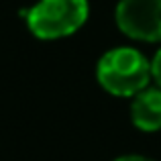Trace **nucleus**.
<instances>
[{
	"mask_svg": "<svg viewBox=\"0 0 161 161\" xmlns=\"http://www.w3.org/2000/svg\"><path fill=\"white\" fill-rule=\"evenodd\" d=\"M96 80L114 98H133L151 84V59L137 47H112L96 63Z\"/></svg>",
	"mask_w": 161,
	"mask_h": 161,
	"instance_id": "f257e3e1",
	"label": "nucleus"
},
{
	"mask_svg": "<svg viewBox=\"0 0 161 161\" xmlns=\"http://www.w3.org/2000/svg\"><path fill=\"white\" fill-rule=\"evenodd\" d=\"M90 14L88 0H39L25 10L27 29L41 41H55L78 33Z\"/></svg>",
	"mask_w": 161,
	"mask_h": 161,
	"instance_id": "f03ea898",
	"label": "nucleus"
},
{
	"mask_svg": "<svg viewBox=\"0 0 161 161\" xmlns=\"http://www.w3.org/2000/svg\"><path fill=\"white\" fill-rule=\"evenodd\" d=\"M114 23L133 41L161 43V0H118Z\"/></svg>",
	"mask_w": 161,
	"mask_h": 161,
	"instance_id": "7ed1b4c3",
	"label": "nucleus"
},
{
	"mask_svg": "<svg viewBox=\"0 0 161 161\" xmlns=\"http://www.w3.org/2000/svg\"><path fill=\"white\" fill-rule=\"evenodd\" d=\"M130 122L141 133L161 130V88L147 86L130 98Z\"/></svg>",
	"mask_w": 161,
	"mask_h": 161,
	"instance_id": "20e7f679",
	"label": "nucleus"
},
{
	"mask_svg": "<svg viewBox=\"0 0 161 161\" xmlns=\"http://www.w3.org/2000/svg\"><path fill=\"white\" fill-rule=\"evenodd\" d=\"M151 82L161 88V47L155 51L153 59H151Z\"/></svg>",
	"mask_w": 161,
	"mask_h": 161,
	"instance_id": "39448f33",
	"label": "nucleus"
},
{
	"mask_svg": "<svg viewBox=\"0 0 161 161\" xmlns=\"http://www.w3.org/2000/svg\"><path fill=\"white\" fill-rule=\"evenodd\" d=\"M112 161H155V159L145 157V155H135V153H130V155H120V157H116V159H112Z\"/></svg>",
	"mask_w": 161,
	"mask_h": 161,
	"instance_id": "423d86ee",
	"label": "nucleus"
}]
</instances>
